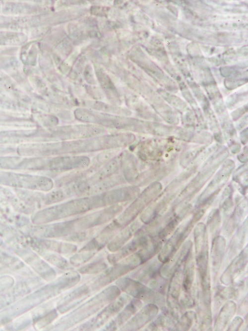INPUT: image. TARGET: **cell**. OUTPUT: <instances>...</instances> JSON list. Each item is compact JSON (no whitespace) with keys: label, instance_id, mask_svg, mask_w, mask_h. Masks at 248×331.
I'll list each match as a JSON object with an SVG mask.
<instances>
[{"label":"cell","instance_id":"6da1fadb","mask_svg":"<svg viewBox=\"0 0 248 331\" xmlns=\"http://www.w3.org/2000/svg\"><path fill=\"white\" fill-rule=\"evenodd\" d=\"M121 294V291L117 285L109 286L61 318L55 324V329L66 330L85 321Z\"/></svg>","mask_w":248,"mask_h":331},{"label":"cell","instance_id":"7a4b0ae2","mask_svg":"<svg viewBox=\"0 0 248 331\" xmlns=\"http://www.w3.org/2000/svg\"><path fill=\"white\" fill-rule=\"evenodd\" d=\"M104 207L101 194L80 196L39 211L35 216V222L44 224L69 218Z\"/></svg>","mask_w":248,"mask_h":331},{"label":"cell","instance_id":"3957f363","mask_svg":"<svg viewBox=\"0 0 248 331\" xmlns=\"http://www.w3.org/2000/svg\"><path fill=\"white\" fill-rule=\"evenodd\" d=\"M141 264L139 256L135 252L112 264L87 283L92 293L97 292Z\"/></svg>","mask_w":248,"mask_h":331},{"label":"cell","instance_id":"277c9868","mask_svg":"<svg viewBox=\"0 0 248 331\" xmlns=\"http://www.w3.org/2000/svg\"><path fill=\"white\" fill-rule=\"evenodd\" d=\"M162 188L159 182L155 181L140 193L131 204L115 218L120 227L123 229L135 220L144 208L153 201Z\"/></svg>","mask_w":248,"mask_h":331},{"label":"cell","instance_id":"5b68a950","mask_svg":"<svg viewBox=\"0 0 248 331\" xmlns=\"http://www.w3.org/2000/svg\"><path fill=\"white\" fill-rule=\"evenodd\" d=\"M76 117L84 122L95 123L101 126H106L119 129H125L134 131L144 132L147 130V123L132 118L100 115L89 112H79L76 113Z\"/></svg>","mask_w":248,"mask_h":331},{"label":"cell","instance_id":"8992f818","mask_svg":"<svg viewBox=\"0 0 248 331\" xmlns=\"http://www.w3.org/2000/svg\"><path fill=\"white\" fill-rule=\"evenodd\" d=\"M121 291L130 297L147 303H154L163 306L164 295L150 288L143 283L129 276H123L115 282Z\"/></svg>","mask_w":248,"mask_h":331},{"label":"cell","instance_id":"52a82bcc","mask_svg":"<svg viewBox=\"0 0 248 331\" xmlns=\"http://www.w3.org/2000/svg\"><path fill=\"white\" fill-rule=\"evenodd\" d=\"M131 299L124 293L105 306L95 316L75 328L73 330L93 331L105 325L112 318L117 315Z\"/></svg>","mask_w":248,"mask_h":331},{"label":"cell","instance_id":"ba28073f","mask_svg":"<svg viewBox=\"0 0 248 331\" xmlns=\"http://www.w3.org/2000/svg\"><path fill=\"white\" fill-rule=\"evenodd\" d=\"M105 129L101 126L91 124H79L63 126L48 130V139L54 140H64L72 139H87L94 137L104 133Z\"/></svg>","mask_w":248,"mask_h":331},{"label":"cell","instance_id":"9c48e42d","mask_svg":"<svg viewBox=\"0 0 248 331\" xmlns=\"http://www.w3.org/2000/svg\"><path fill=\"white\" fill-rule=\"evenodd\" d=\"M235 164L231 160L225 162L213 180L199 195L196 203V207L204 206L215 197L229 178Z\"/></svg>","mask_w":248,"mask_h":331},{"label":"cell","instance_id":"30bf717a","mask_svg":"<svg viewBox=\"0 0 248 331\" xmlns=\"http://www.w3.org/2000/svg\"><path fill=\"white\" fill-rule=\"evenodd\" d=\"M90 163V159L85 156L44 158L43 170H50L56 172L74 170L86 168Z\"/></svg>","mask_w":248,"mask_h":331},{"label":"cell","instance_id":"8fae6325","mask_svg":"<svg viewBox=\"0 0 248 331\" xmlns=\"http://www.w3.org/2000/svg\"><path fill=\"white\" fill-rule=\"evenodd\" d=\"M195 260L197 269L209 268L208 233L206 225L202 222L195 226L193 231Z\"/></svg>","mask_w":248,"mask_h":331},{"label":"cell","instance_id":"7c38bea8","mask_svg":"<svg viewBox=\"0 0 248 331\" xmlns=\"http://www.w3.org/2000/svg\"><path fill=\"white\" fill-rule=\"evenodd\" d=\"M133 239L116 252L107 255V260L111 265L116 263L144 247L149 242L150 237L142 228L133 235Z\"/></svg>","mask_w":248,"mask_h":331},{"label":"cell","instance_id":"4fadbf2b","mask_svg":"<svg viewBox=\"0 0 248 331\" xmlns=\"http://www.w3.org/2000/svg\"><path fill=\"white\" fill-rule=\"evenodd\" d=\"M92 293L88 283H84L61 297L56 309L61 314L68 312L86 300Z\"/></svg>","mask_w":248,"mask_h":331},{"label":"cell","instance_id":"5bb4252c","mask_svg":"<svg viewBox=\"0 0 248 331\" xmlns=\"http://www.w3.org/2000/svg\"><path fill=\"white\" fill-rule=\"evenodd\" d=\"M122 229H123L115 219H113L79 251H99L104 248Z\"/></svg>","mask_w":248,"mask_h":331},{"label":"cell","instance_id":"9a60e30c","mask_svg":"<svg viewBox=\"0 0 248 331\" xmlns=\"http://www.w3.org/2000/svg\"><path fill=\"white\" fill-rule=\"evenodd\" d=\"M140 194L138 186L132 185L111 189L101 194L104 207L130 202Z\"/></svg>","mask_w":248,"mask_h":331},{"label":"cell","instance_id":"2e32d148","mask_svg":"<svg viewBox=\"0 0 248 331\" xmlns=\"http://www.w3.org/2000/svg\"><path fill=\"white\" fill-rule=\"evenodd\" d=\"M158 306L154 303H148L142 306L120 331H135L140 330L154 319L159 313Z\"/></svg>","mask_w":248,"mask_h":331},{"label":"cell","instance_id":"e0dca14e","mask_svg":"<svg viewBox=\"0 0 248 331\" xmlns=\"http://www.w3.org/2000/svg\"><path fill=\"white\" fill-rule=\"evenodd\" d=\"M36 231V234L43 238L62 239L77 232L76 218L50 225L41 226L38 227Z\"/></svg>","mask_w":248,"mask_h":331},{"label":"cell","instance_id":"ac0fdd59","mask_svg":"<svg viewBox=\"0 0 248 331\" xmlns=\"http://www.w3.org/2000/svg\"><path fill=\"white\" fill-rule=\"evenodd\" d=\"M192 242L191 240L186 241L181 248L177 251L167 262L162 263L159 274L163 278L169 279L175 270L184 264L191 255Z\"/></svg>","mask_w":248,"mask_h":331},{"label":"cell","instance_id":"d6986e66","mask_svg":"<svg viewBox=\"0 0 248 331\" xmlns=\"http://www.w3.org/2000/svg\"><path fill=\"white\" fill-rule=\"evenodd\" d=\"M248 263V246L232 260L220 277L221 283L229 286L242 273Z\"/></svg>","mask_w":248,"mask_h":331},{"label":"cell","instance_id":"ffe728a7","mask_svg":"<svg viewBox=\"0 0 248 331\" xmlns=\"http://www.w3.org/2000/svg\"><path fill=\"white\" fill-rule=\"evenodd\" d=\"M142 301L133 298L113 319L108 322L101 331H116L124 325L142 307Z\"/></svg>","mask_w":248,"mask_h":331},{"label":"cell","instance_id":"44dd1931","mask_svg":"<svg viewBox=\"0 0 248 331\" xmlns=\"http://www.w3.org/2000/svg\"><path fill=\"white\" fill-rule=\"evenodd\" d=\"M184 224H183L176 230L158 253L157 258L162 263L167 262L178 250L184 242Z\"/></svg>","mask_w":248,"mask_h":331},{"label":"cell","instance_id":"7402d4cb","mask_svg":"<svg viewBox=\"0 0 248 331\" xmlns=\"http://www.w3.org/2000/svg\"><path fill=\"white\" fill-rule=\"evenodd\" d=\"M140 222L135 220L122 229L107 245V249L111 252H114L125 245L136 232L141 228Z\"/></svg>","mask_w":248,"mask_h":331},{"label":"cell","instance_id":"603a6c76","mask_svg":"<svg viewBox=\"0 0 248 331\" xmlns=\"http://www.w3.org/2000/svg\"><path fill=\"white\" fill-rule=\"evenodd\" d=\"M246 211H247L246 200L242 199L238 202L232 213L224 222L223 233L226 237L229 238L234 234L246 215Z\"/></svg>","mask_w":248,"mask_h":331},{"label":"cell","instance_id":"cb8c5ba5","mask_svg":"<svg viewBox=\"0 0 248 331\" xmlns=\"http://www.w3.org/2000/svg\"><path fill=\"white\" fill-rule=\"evenodd\" d=\"M226 241L222 236L213 238L210 251L211 264L214 279H216L222 266L226 250Z\"/></svg>","mask_w":248,"mask_h":331},{"label":"cell","instance_id":"d4e9b609","mask_svg":"<svg viewBox=\"0 0 248 331\" xmlns=\"http://www.w3.org/2000/svg\"><path fill=\"white\" fill-rule=\"evenodd\" d=\"M248 233V218L237 229L228 248L225 263L237 255L242 249Z\"/></svg>","mask_w":248,"mask_h":331},{"label":"cell","instance_id":"484cf974","mask_svg":"<svg viewBox=\"0 0 248 331\" xmlns=\"http://www.w3.org/2000/svg\"><path fill=\"white\" fill-rule=\"evenodd\" d=\"M125 182L122 174L116 173L89 187L81 196L100 194L115 186L124 184Z\"/></svg>","mask_w":248,"mask_h":331},{"label":"cell","instance_id":"4316f807","mask_svg":"<svg viewBox=\"0 0 248 331\" xmlns=\"http://www.w3.org/2000/svg\"><path fill=\"white\" fill-rule=\"evenodd\" d=\"M163 263L158 258H151L130 274V277L138 280L144 284L159 273V270Z\"/></svg>","mask_w":248,"mask_h":331},{"label":"cell","instance_id":"83f0119b","mask_svg":"<svg viewBox=\"0 0 248 331\" xmlns=\"http://www.w3.org/2000/svg\"><path fill=\"white\" fill-rule=\"evenodd\" d=\"M237 311V304L233 300H227L220 309L215 319L214 330L223 331L234 316Z\"/></svg>","mask_w":248,"mask_h":331},{"label":"cell","instance_id":"f1b7e54d","mask_svg":"<svg viewBox=\"0 0 248 331\" xmlns=\"http://www.w3.org/2000/svg\"><path fill=\"white\" fill-rule=\"evenodd\" d=\"M38 247L65 255L72 254L77 250L76 245L64 241L41 240L38 242Z\"/></svg>","mask_w":248,"mask_h":331},{"label":"cell","instance_id":"f546056e","mask_svg":"<svg viewBox=\"0 0 248 331\" xmlns=\"http://www.w3.org/2000/svg\"><path fill=\"white\" fill-rule=\"evenodd\" d=\"M123 175L126 182L134 184L139 173L137 168L136 161L133 154L127 152L122 153Z\"/></svg>","mask_w":248,"mask_h":331},{"label":"cell","instance_id":"4dcf8cb0","mask_svg":"<svg viewBox=\"0 0 248 331\" xmlns=\"http://www.w3.org/2000/svg\"><path fill=\"white\" fill-rule=\"evenodd\" d=\"M195 310L196 321H197L199 329L200 331H211L212 320L211 305H206L199 300Z\"/></svg>","mask_w":248,"mask_h":331},{"label":"cell","instance_id":"1f68e13d","mask_svg":"<svg viewBox=\"0 0 248 331\" xmlns=\"http://www.w3.org/2000/svg\"><path fill=\"white\" fill-rule=\"evenodd\" d=\"M162 245V240L156 237H150L148 243L144 247L136 251L141 259L142 264L158 253L163 247Z\"/></svg>","mask_w":248,"mask_h":331},{"label":"cell","instance_id":"d6a6232c","mask_svg":"<svg viewBox=\"0 0 248 331\" xmlns=\"http://www.w3.org/2000/svg\"><path fill=\"white\" fill-rule=\"evenodd\" d=\"M39 252L50 263L60 269L69 271L73 269L69 262L60 254L55 252H50L48 250L38 247Z\"/></svg>","mask_w":248,"mask_h":331},{"label":"cell","instance_id":"836d02e7","mask_svg":"<svg viewBox=\"0 0 248 331\" xmlns=\"http://www.w3.org/2000/svg\"><path fill=\"white\" fill-rule=\"evenodd\" d=\"M185 263L175 270L170 278V281L168 283L167 295L178 300L181 293L183 271Z\"/></svg>","mask_w":248,"mask_h":331},{"label":"cell","instance_id":"e575fe53","mask_svg":"<svg viewBox=\"0 0 248 331\" xmlns=\"http://www.w3.org/2000/svg\"><path fill=\"white\" fill-rule=\"evenodd\" d=\"M194 275L195 265L191 254L184 266L182 284L183 292L191 294L192 285L194 281Z\"/></svg>","mask_w":248,"mask_h":331},{"label":"cell","instance_id":"d590c367","mask_svg":"<svg viewBox=\"0 0 248 331\" xmlns=\"http://www.w3.org/2000/svg\"><path fill=\"white\" fill-rule=\"evenodd\" d=\"M233 193V187L229 184L225 188L221 198L220 208L222 210L225 219L231 215L234 210Z\"/></svg>","mask_w":248,"mask_h":331},{"label":"cell","instance_id":"8d00e7d4","mask_svg":"<svg viewBox=\"0 0 248 331\" xmlns=\"http://www.w3.org/2000/svg\"><path fill=\"white\" fill-rule=\"evenodd\" d=\"M98 227L76 232L65 238L62 239V241L70 243H81L93 238L100 230Z\"/></svg>","mask_w":248,"mask_h":331},{"label":"cell","instance_id":"74e56055","mask_svg":"<svg viewBox=\"0 0 248 331\" xmlns=\"http://www.w3.org/2000/svg\"><path fill=\"white\" fill-rule=\"evenodd\" d=\"M108 267V265L103 258H100L82 265L78 269L80 274L86 275L98 274Z\"/></svg>","mask_w":248,"mask_h":331},{"label":"cell","instance_id":"f35d334b","mask_svg":"<svg viewBox=\"0 0 248 331\" xmlns=\"http://www.w3.org/2000/svg\"><path fill=\"white\" fill-rule=\"evenodd\" d=\"M221 222L222 218L219 209H212L208 216L206 225L212 238L219 235Z\"/></svg>","mask_w":248,"mask_h":331},{"label":"cell","instance_id":"ab89813d","mask_svg":"<svg viewBox=\"0 0 248 331\" xmlns=\"http://www.w3.org/2000/svg\"><path fill=\"white\" fill-rule=\"evenodd\" d=\"M158 330L159 328L169 331H176L177 320L170 314L168 310L164 309L154 321L152 322Z\"/></svg>","mask_w":248,"mask_h":331},{"label":"cell","instance_id":"60d3db41","mask_svg":"<svg viewBox=\"0 0 248 331\" xmlns=\"http://www.w3.org/2000/svg\"><path fill=\"white\" fill-rule=\"evenodd\" d=\"M196 320V313L192 310L183 314L176 322V331H188Z\"/></svg>","mask_w":248,"mask_h":331},{"label":"cell","instance_id":"b9f144b4","mask_svg":"<svg viewBox=\"0 0 248 331\" xmlns=\"http://www.w3.org/2000/svg\"><path fill=\"white\" fill-rule=\"evenodd\" d=\"M97 251H78L69 258V262L72 266L78 267L90 261L97 253Z\"/></svg>","mask_w":248,"mask_h":331},{"label":"cell","instance_id":"7bdbcfd3","mask_svg":"<svg viewBox=\"0 0 248 331\" xmlns=\"http://www.w3.org/2000/svg\"><path fill=\"white\" fill-rule=\"evenodd\" d=\"M168 280L162 277L159 273L149 281L146 285L152 290L164 296L166 290L168 289L167 286L169 283Z\"/></svg>","mask_w":248,"mask_h":331},{"label":"cell","instance_id":"ee69618b","mask_svg":"<svg viewBox=\"0 0 248 331\" xmlns=\"http://www.w3.org/2000/svg\"><path fill=\"white\" fill-rule=\"evenodd\" d=\"M68 198L63 189H57L44 195L43 204L45 205L53 204L64 200Z\"/></svg>","mask_w":248,"mask_h":331},{"label":"cell","instance_id":"f6af8a7d","mask_svg":"<svg viewBox=\"0 0 248 331\" xmlns=\"http://www.w3.org/2000/svg\"><path fill=\"white\" fill-rule=\"evenodd\" d=\"M166 303L168 311L177 321L183 315V308L179 300L167 295Z\"/></svg>","mask_w":248,"mask_h":331},{"label":"cell","instance_id":"bcb514c9","mask_svg":"<svg viewBox=\"0 0 248 331\" xmlns=\"http://www.w3.org/2000/svg\"><path fill=\"white\" fill-rule=\"evenodd\" d=\"M181 221L176 217L171 220L158 233L156 238L160 240H163L171 234Z\"/></svg>","mask_w":248,"mask_h":331},{"label":"cell","instance_id":"7dc6e473","mask_svg":"<svg viewBox=\"0 0 248 331\" xmlns=\"http://www.w3.org/2000/svg\"><path fill=\"white\" fill-rule=\"evenodd\" d=\"M179 302L184 309L192 308L195 304V300L193 297L191 296V294L183 291L180 293Z\"/></svg>","mask_w":248,"mask_h":331},{"label":"cell","instance_id":"c3c4849f","mask_svg":"<svg viewBox=\"0 0 248 331\" xmlns=\"http://www.w3.org/2000/svg\"><path fill=\"white\" fill-rule=\"evenodd\" d=\"M244 323V320L240 316L235 317L229 325L227 331H237L239 330Z\"/></svg>","mask_w":248,"mask_h":331},{"label":"cell","instance_id":"681fc988","mask_svg":"<svg viewBox=\"0 0 248 331\" xmlns=\"http://www.w3.org/2000/svg\"><path fill=\"white\" fill-rule=\"evenodd\" d=\"M247 312L248 295H247L239 304L238 308L237 314L241 316H244L245 314H247Z\"/></svg>","mask_w":248,"mask_h":331},{"label":"cell","instance_id":"f907efd6","mask_svg":"<svg viewBox=\"0 0 248 331\" xmlns=\"http://www.w3.org/2000/svg\"><path fill=\"white\" fill-rule=\"evenodd\" d=\"M247 132H248L247 129H245L242 132L241 134V141L243 144H246L247 143V137H248Z\"/></svg>","mask_w":248,"mask_h":331}]
</instances>
